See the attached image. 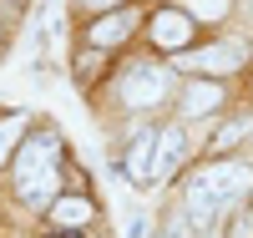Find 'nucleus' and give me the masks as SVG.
<instances>
[{
  "instance_id": "423d86ee",
  "label": "nucleus",
  "mask_w": 253,
  "mask_h": 238,
  "mask_svg": "<svg viewBox=\"0 0 253 238\" xmlns=\"http://www.w3.org/2000/svg\"><path fill=\"white\" fill-rule=\"evenodd\" d=\"M223 208H228V203H223V198H218V192L208 188L203 178H198L193 188H187V223H193L198 233H208V228H213V218H218Z\"/></svg>"
},
{
  "instance_id": "20e7f679",
  "label": "nucleus",
  "mask_w": 253,
  "mask_h": 238,
  "mask_svg": "<svg viewBox=\"0 0 253 238\" xmlns=\"http://www.w3.org/2000/svg\"><path fill=\"white\" fill-rule=\"evenodd\" d=\"M152 41L162 51H182L187 41H193V15L187 10H157L152 15Z\"/></svg>"
},
{
  "instance_id": "39448f33",
  "label": "nucleus",
  "mask_w": 253,
  "mask_h": 238,
  "mask_svg": "<svg viewBox=\"0 0 253 238\" xmlns=\"http://www.w3.org/2000/svg\"><path fill=\"white\" fill-rule=\"evenodd\" d=\"M182 66H187V71H238V66H243V46H238V41H228V46L187 51Z\"/></svg>"
},
{
  "instance_id": "f03ea898",
  "label": "nucleus",
  "mask_w": 253,
  "mask_h": 238,
  "mask_svg": "<svg viewBox=\"0 0 253 238\" xmlns=\"http://www.w3.org/2000/svg\"><path fill=\"white\" fill-rule=\"evenodd\" d=\"M51 167H56V137L51 132H36V137H26L15 147V178L20 183H31V178H41Z\"/></svg>"
},
{
  "instance_id": "dca6fc26",
  "label": "nucleus",
  "mask_w": 253,
  "mask_h": 238,
  "mask_svg": "<svg viewBox=\"0 0 253 238\" xmlns=\"http://www.w3.org/2000/svg\"><path fill=\"white\" fill-rule=\"evenodd\" d=\"M126 233H132V238H152V223H147L142 213H132V218H126Z\"/></svg>"
},
{
  "instance_id": "4468645a",
  "label": "nucleus",
  "mask_w": 253,
  "mask_h": 238,
  "mask_svg": "<svg viewBox=\"0 0 253 238\" xmlns=\"http://www.w3.org/2000/svg\"><path fill=\"white\" fill-rule=\"evenodd\" d=\"M243 137H253V117H243V122H228V127H218L213 147L223 152V147H233V142H243Z\"/></svg>"
},
{
  "instance_id": "7ed1b4c3",
  "label": "nucleus",
  "mask_w": 253,
  "mask_h": 238,
  "mask_svg": "<svg viewBox=\"0 0 253 238\" xmlns=\"http://www.w3.org/2000/svg\"><path fill=\"white\" fill-rule=\"evenodd\" d=\"M203 183L213 188L223 203H238L243 192L253 188V167H248V162H213V167L203 172Z\"/></svg>"
},
{
  "instance_id": "6e6552de",
  "label": "nucleus",
  "mask_w": 253,
  "mask_h": 238,
  "mask_svg": "<svg viewBox=\"0 0 253 238\" xmlns=\"http://www.w3.org/2000/svg\"><path fill=\"white\" fill-rule=\"evenodd\" d=\"M132 10H112V15H101L96 26H91V46L96 51H112V46H122L126 36H132Z\"/></svg>"
},
{
  "instance_id": "2eb2a0df",
  "label": "nucleus",
  "mask_w": 253,
  "mask_h": 238,
  "mask_svg": "<svg viewBox=\"0 0 253 238\" xmlns=\"http://www.w3.org/2000/svg\"><path fill=\"white\" fill-rule=\"evenodd\" d=\"M228 10V0H187V15H203V20H218Z\"/></svg>"
},
{
  "instance_id": "1a4fd4ad",
  "label": "nucleus",
  "mask_w": 253,
  "mask_h": 238,
  "mask_svg": "<svg viewBox=\"0 0 253 238\" xmlns=\"http://www.w3.org/2000/svg\"><path fill=\"white\" fill-rule=\"evenodd\" d=\"M218 106H223V86L218 81H193L182 92V112L187 117H208V112H218Z\"/></svg>"
},
{
  "instance_id": "f257e3e1",
  "label": "nucleus",
  "mask_w": 253,
  "mask_h": 238,
  "mask_svg": "<svg viewBox=\"0 0 253 238\" xmlns=\"http://www.w3.org/2000/svg\"><path fill=\"white\" fill-rule=\"evenodd\" d=\"M167 92H172V76H167V66H132L122 76V101L126 106H157L167 101Z\"/></svg>"
},
{
  "instance_id": "f3484780",
  "label": "nucleus",
  "mask_w": 253,
  "mask_h": 238,
  "mask_svg": "<svg viewBox=\"0 0 253 238\" xmlns=\"http://www.w3.org/2000/svg\"><path fill=\"white\" fill-rule=\"evenodd\" d=\"M91 5H117V0H91Z\"/></svg>"
},
{
  "instance_id": "ddd939ff",
  "label": "nucleus",
  "mask_w": 253,
  "mask_h": 238,
  "mask_svg": "<svg viewBox=\"0 0 253 238\" xmlns=\"http://www.w3.org/2000/svg\"><path fill=\"white\" fill-rule=\"evenodd\" d=\"M20 137H26V112L0 122V162H5V157L15 152V147H20Z\"/></svg>"
},
{
  "instance_id": "0eeeda50",
  "label": "nucleus",
  "mask_w": 253,
  "mask_h": 238,
  "mask_svg": "<svg viewBox=\"0 0 253 238\" xmlns=\"http://www.w3.org/2000/svg\"><path fill=\"white\" fill-rule=\"evenodd\" d=\"M126 178L132 183H152L157 178V132H142L126 147Z\"/></svg>"
},
{
  "instance_id": "a211bd4d",
  "label": "nucleus",
  "mask_w": 253,
  "mask_h": 238,
  "mask_svg": "<svg viewBox=\"0 0 253 238\" xmlns=\"http://www.w3.org/2000/svg\"><path fill=\"white\" fill-rule=\"evenodd\" d=\"M66 238H76V233H66Z\"/></svg>"
},
{
  "instance_id": "f8f14e48",
  "label": "nucleus",
  "mask_w": 253,
  "mask_h": 238,
  "mask_svg": "<svg viewBox=\"0 0 253 238\" xmlns=\"http://www.w3.org/2000/svg\"><path fill=\"white\" fill-rule=\"evenodd\" d=\"M51 218L61 228H81V223H91V203L86 198H56L51 203Z\"/></svg>"
},
{
  "instance_id": "9d476101",
  "label": "nucleus",
  "mask_w": 253,
  "mask_h": 238,
  "mask_svg": "<svg viewBox=\"0 0 253 238\" xmlns=\"http://www.w3.org/2000/svg\"><path fill=\"white\" fill-rule=\"evenodd\" d=\"M187 157V137L182 127H167V132H157V178H167L177 162Z\"/></svg>"
},
{
  "instance_id": "9b49d317",
  "label": "nucleus",
  "mask_w": 253,
  "mask_h": 238,
  "mask_svg": "<svg viewBox=\"0 0 253 238\" xmlns=\"http://www.w3.org/2000/svg\"><path fill=\"white\" fill-rule=\"evenodd\" d=\"M56 188H61V172L51 167V172H41V178L20 183V203H26V208H51V192Z\"/></svg>"
}]
</instances>
